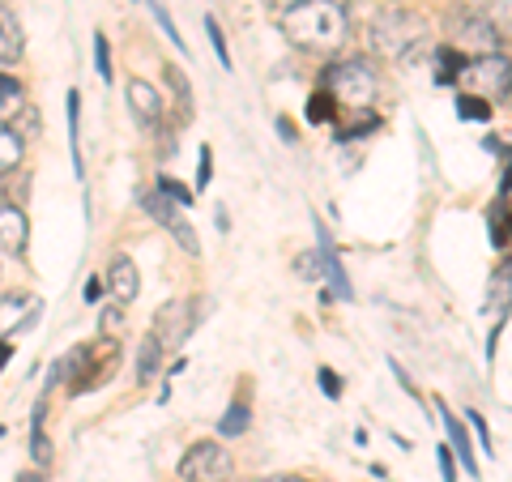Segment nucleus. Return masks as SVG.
Here are the masks:
<instances>
[{
  "mask_svg": "<svg viewBox=\"0 0 512 482\" xmlns=\"http://www.w3.org/2000/svg\"><path fill=\"white\" fill-rule=\"evenodd\" d=\"M116 329H124V308H120V303H111V308H103L99 333H103V337H116Z\"/></svg>",
  "mask_w": 512,
  "mask_h": 482,
  "instance_id": "nucleus-29",
  "label": "nucleus"
},
{
  "mask_svg": "<svg viewBox=\"0 0 512 482\" xmlns=\"http://www.w3.org/2000/svg\"><path fill=\"white\" fill-rule=\"evenodd\" d=\"M167 82H171V90H175V99H180V116H188V120H192V90L184 86L180 69H167Z\"/></svg>",
  "mask_w": 512,
  "mask_h": 482,
  "instance_id": "nucleus-25",
  "label": "nucleus"
},
{
  "mask_svg": "<svg viewBox=\"0 0 512 482\" xmlns=\"http://www.w3.org/2000/svg\"><path fill=\"white\" fill-rule=\"evenodd\" d=\"M372 47L389 60H414L427 47V22L410 9H384L372 22Z\"/></svg>",
  "mask_w": 512,
  "mask_h": 482,
  "instance_id": "nucleus-2",
  "label": "nucleus"
},
{
  "mask_svg": "<svg viewBox=\"0 0 512 482\" xmlns=\"http://www.w3.org/2000/svg\"><path fill=\"white\" fill-rule=\"evenodd\" d=\"M0 103H22V86L13 82V77H0Z\"/></svg>",
  "mask_w": 512,
  "mask_h": 482,
  "instance_id": "nucleus-34",
  "label": "nucleus"
},
{
  "mask_svg": "<svg viewBox=\"0 0 512 482\" xmlns=\"http://www.w3.org/2000/svg\"><path fill=\"white\" fill-rule=\"evenodd\" d=\"M453 35L457 43H474V47H483L478 56H487L500 47V35H495V26L487 18H478V13H466V18H453Z\"/></svg>",
  "mask_w": 512,
  "mask_h": 482,
  "instance_id": "nucleus-9",
  "label": "nucleus"
},
{
  "mask_svg": "<svg viewBox=\"0 0 512 482\" xmlns=\"http://www.w3.org/2000/svg\"><path fill=\"white\" fill-rule=\"evenodd\" d=\"M440 414H444V431H448V444H453V453L461 457V465H466V474L478 478V457H474V448H470V431H466V423H461L457 414H448L444 406H440Z\"/></svg>",
  "mask_w": 512,
  "mask_h": 482,
  "instance_id": "nucleus-12",
  "label": "nucleus"
},
{
  "mask_svg": "<svg viewBox=\"0 0 512 482\" xmlns=\"http://www.w3.org/2000/svg\"><path fill=\"white\" fill-rule=\"evenodd\" d=\"M150 13H154V22L158 26H163V35L175 43V47H184V39H180V30H175V22H171V13L163 9V5H158V0H150Z\"/></svg>",
  "mask_w": 512,
  "mask_h": 482,
  "instance_id": "nucleus-28",
  "label": "nucleus"
},
{
  "mask_svg": "<svg viewBox=\"0 0 512 482\" xmlns=\"http://www.w3.org/2000/svg\"><path fill=\"white\" fill-rule=\"evenodd\" d=\"M508 303H512V256H508L500 269H495V278H491V312L504 320L508 316Z\"/></svg>",
  "mask_w": 512,
  "mask_h": 482,
  "instance_id": "nucleus-17",
  "label": "nucleus"
},
{
  "mask_svg": "<svg viewBox=\"0 0 512 482\" xmlns=\"http://www.w3.org/2000/svg\"><path fill=\"white\" fill-rule=\"evenodd\" d=\"M18 163H22V137L9 124H0V175L18 171Z\"/></svg>",
  "mask_w": 512,
  "mask_h": 482,
  "instance_id": "nucleus-19",
  "label": "nucleus"
},
{
  "mask_svg": "<svg viewBox=\"0 0 512 482\" xmlns=\"http://www.w3.org/2000/svg\"><path fill=\"white\" fill-rule=\"evenodd\" d=\"M30 453H35L39 465L52 461V444H47V431H43V406L35 410V423H30Z\"/></svg>",
  "mask_w": 512,
  "mask_h": 482,
  "instance_id": "nucleus-21",
  "label": "nucleus"
},
{
  "mask_svg": "<svg viewBox=\"0 0 512 482\" xmlns=\"http://www.w3.org/2000/svg\"><path fill=\"white\" fill-rule=\"evenodd\" d=\"M470 423H474V431H478V444H483V453H495V448H491V431H487V423H483V414H474V410H470Z\"/></svg>",
  "mask_w": 512,
  "mask_h": 482,
  "instance_id": "nucleus-35",
  "label": "nucleus"
},
{
  "mask_svg": "<svg viewBox=\"0 0 512 482\" xmlns=\"http://www.w3.org/2000/svg\"><path fill=\"white\" fill-rule=\"evenodd\" d=\"M316 380H320V389H325L329 397H342V380H338V372H333V367H320Z\"/></svg>",
  "mask_w": 512,
  "mask_h": 482,
  "instance_id": "nucleus-33",
  "label": "nucleus"
},
{
  "mask_svg": "<svg viewBox=\"0 0 512 482\" xmlns=\"http://www.w3.org/2000/svg\"><path fill=\"white\" fill-rule=\"evenodd\" d=\"M308 120H312V124H329V120H333V99H329V94H312Z\"/></svg>",
  "mask_w": 512,
  "mask_h": 482,
  "instance_id": "nucleus-27",
  "label": "nucleus"
},
{
  "mask_svg": "<svg viewBox=\"0 0 512 482\" xmlns=\"http://www.w3.org/2000/svg\"><path fill=\"white\" fill-rule=\"evenodd\" d=\"M141 205H146V214L158 222V227H167V231L175 235V244H180L188 256H197V252H201V239H197V231H192V222H188V214H184V205H175L163 188L146 192V197H141Z\"/></svg>",
  "mask_w": 512,
  "mask_h": 482,
  "instance_id": "nucleus-5",
  "label": "nucleus"
},
{
  "mask_svg": "<svg viewBox=\"0 0 512 482\" xmlns=\"http://www.w3.org/2000/svg\"><path fill=\"white\" fill-rule=\"evenodd\" d=\"M22 47H26V35H22V22L13 18V9L0 5V60H18L22 56Z\"/></svg>",
  "mask_w": 512,
  "mask_h": 482,
  "instance_id": "nucleus-14",
  "label": "nucleus"
},
{
  "mask_svg": "<svg viewBox=\"0 0 512 482\" xmlns=\"http://www.w3.org/2000/svg\"><path fill=\"white\" fill-rule=\"evenodd\" d=\"M248 419H252V414H248V406H244V401H235V406H231L227 414H222V423H218V436H222V440H235V436H244V431H248Z\"/></svg>",
  "mask_w": 512,
  "mask_h": 482,
  "instance_id": "nucleus-20",
  "label": "nucleus"
},
{
  "mask_svg": "<svg viewBox=\"0 0 512 482\" xmlns=\"http://www.w3.org/2000/svg\"><path fill=\"white\" fill-rule=\"evenodd\" d=\"M436 461H440V478H444V482H457V465H453V444H444L440 453H436Z\"/></svg>",
  "mask_w": 512,
  "mask_h": 482,
  "instance_id": "nucleus-32",
  "label": "nucleus"
},
{
  "mask_svg": "<svg viewBox=\"0 0 512 482\" xmlns=\"http://www.w3.org/2000/svg\"><path fill=\"white\" fill-rule=\"evenodd\" d=\"M0 111H9V107H5V103H0Z\"/></svg>",
  "mask_w": 512,
  "mask_h": 482,
  "instance_id": "nucleus-41",
  "label": "nucleus"
},
{
  "mask_svg": "<svg viewBox=\"0 0 512 482\" xmlns=\"http://www.w3.org/2000/svg\"><path fill=\"white\" fill-rule=\"evenodd\" d=\"M158 188H163L175 205H184V210H192V192H188L184 184H175V180H158Z\"/></svg>",
  "mask_w": 512,
  "mask_h": 482,
  "instance_id": "nucleus-31",
  "label": "nucleus"
},
{
  "mask_svg": "<svg viewBox=\"0 0 512 482\" xmlns=\"http://www.w3.org/2000/svg\"><path fill=\"white\" fill-rule=\"evenodd\" d=\"M107 291L111 299L120 303V308H128L137 295H141V278H137V265L128 261V256H116V261L107 265Z\"/></svg>",
  "mask_w": 512,
  "mask_h": 482,
  "instance_id": "nucleus-8",
  "label": "nucleus"
},
{
  "mask_svg": "<svg viewBox=\"0 0 512 482\" xmlns=\"http://www.w3.org/2000/svg\"><path fill=\"white\" fill-rule=\"evenodd\" d=\"M94 69H99L103 82H111V47H107V35H94Z\"/></svg>",
  "mask_w": 512,
  "mask_h": 482,
  "instance_id": "nucleus-24",
  "label": "nucleus"
},
{
  "mask_svg": "<svg viewBox=\"0 0 512 482\" xmlns=\"http://www.w3.org/2000/svg\"><path fill=\"white\" fill-rule=\"evenodd\" d=\"M205 35L214 43V56L222 60V69H231V52H227V35H222V26L214 18H205Z\"/></svg>",
  "mask_w": 512,
  "mask_h": 482,
  "instance_id": "nucleus-23",
  "label": "nucleus"
},
{
  "mask_svg": "<svg viewBox=\"0 0 512 482\" xmlns=\"http://www.w3.org/2000/svg\"><path fill=\"white\" fill-rule=\"evenodd\" d=\"M18 482H47L43 474H35V470H26V474H18Z\"/></svg>",
  "mask_w": 512,
  "mask_h": 482,
  "instance_id": "nucleus-37",
  "label": "nucleus"
},
{
  "mask_svg": "<svg viewBox=\"0 0 512 482\" xmlns=\"http://www.w3.org/2000/svg\"><path fill=\"white\" fill-rule=\"evenodd\" d=\"M376 73H372V64L367 60H342V64H333V69L325 73V94L338 107L346 111H367L376 99Z\"/></svg>",
  "mask_w": 512,
  "mask_h": 482,
  "instance_id": "nucleus-3",
  "label": "nucleus"
},
{
  "mask_svg": "<svg viewBox=\"0 0 512 482\" xmlns=\"http://www.w3.org/2000/svg\"><path fill=\"white\" fill-rule=\"evenodd\" d=\"M188 329H192V316H188V303H167L163 312H158V320H154V337L163 346H175V342H184L188 337Z\"/></svg>",
  "mask_w": 512,
  "mask_h": 482,
  "instance_id": "nucleus-10",
  "label": "nucleus"
},
{
  "mask_svg": "<svg viewBox=\"0 0 512 482\" xmlns=\"http://www.w3.org/2000/svg\"><path fill=\"white\" fill-rule=\"evenodd\" d=\"M35 308H39V303L26 299V295H5V299H0V337L13 333V329H22Z\"/></svg>",
  "mask_w": 512,
  "mask_h": 482,
  "instance_id": "nucleus-15",
  "label": "nucleus"
},
{
  "mask_svg": "<svg viewBox=\"0 0 512 482\" xmlns=\"http://www.w3.org/2000/svg\"><path fill=\"white\" fill-rule=\"evenodd\" d=\"M180 478L184 482H227L231 478V453L218 440L192 444L180 461Z\"/></svg>",
  "mask_w": 512,
  "mask_h": 482,
  "instance_id": "nucleus-6",
  "label": "nucleus"
},
{
  "mask_svg": "<svg viewBox=\"0 0 512 482\" xmlns=\"http://www.w3.org/2000/svg\"><path fill=\"white\" fill-rule=\"evenodd\" d=\"M278 482H299V478H278Z\"/></svg>",
  "mask_w": 512,
  "mask_h": 482,
  "instance_id": "nucleus-40",
  "label": "nucleus"
},
{
  "mask_svg": "<svg viewBox=\"0 0 512 482\" xmlns=\"http://www.w3.org/2000/svg\"><path fill=\"white\" fill-rule=\"evenodd\" d=\"M457 116H461V120H491V107H487V99L461 94V99H457Z\"/></svg>",
  "mask_w": 512,
  "mask_h": 482,
  "instance_id": "nucleus-22",
  "label": "nucleus"
},
{
  "mask_svg": "<svg viewBox=\"0 0 512 482\" xmlns=\"http://www.w3.org/2000/svg\"><path fill=\"white\" fill-rule=\"evenodd\" d=\"M265 5H269V9H278V13H291V9L303 5V0H265Z\"/></svg>",
  "mask_w": 512,
  "mask_h": 482,
  "instance_id": "nucleus-36",
  "label": "nucleus"
},
{
  "mask_svg": "<svg viewBox=\"0 0 512 482\" xmlns=\"http://www.w3.org/2000/svg\"><path fill=\"white\" fill-rule=\"evenodd\" d=\"M5 363H9V346L0 342V372H5Z\"/></svg>",
  "mask_w": 512,
  "mask_h": 482,
  "instance_id": "nucleus-39",
  "label": "nucleus"
},
{
  "mask_svg": "<svg viewBox=\"0 0 512 482\" xmlns=\"http://www.w3.org/2000/svg\"><path fill=\"white\" fill-rule=\"evenodd\" d=\"M295 273H299V278H308V282L325 278V269H320V252H303V256H295Z\"/></svg>",
  "mask_w": 512,
  "mask_h": 482,
  "instance_id": "nucleus-26",
  "label": "nucleus"
},
{
  "mask_svg": "<svg viewBox=\"0 0 512 482\" xmlns=\"http://www.w3.org/2000/svg\"><path fill=\"white\" fill-rule=\"evenodd\" d=\"M320 269H325V278H329V286H333V295L338 299H350L355 291H350V278H346V269H342V261H338V248L329 244V235L320 231Z\"/></svg>",
  "mask_w": 512,
  "mask_h": 482,
  "instance_id": "nucleus-13",
  "label": "nucleus"
},
{
  "mask_svg": "<svg viewBox=\"0 0 512 482\" xmlns=\"http://www.w3.org/2000/svg\"><path fill=\"white\" fill-rule=\"evenodd\" d=\"M128 107H133V120L146 128V133L163 128V94H158L150 82H141V77L128 82Z\"/></svg>",
  "mask_w": 512,
  "mask_h": 482,
  "instance_id": "nucleus-7",
  "label": "nucleus"
},
{
  "mask_svg": "<svg viewBox=\"0 0 512 482\" xmlns=\"http://www.w3.org/2000/svg\"><path fill=\"white\" fill-rule=\"evenodd\" d=\"M500 192H512V167L504 171V180H500Z\"/></svg>",
  "mask_w": 512,
  "mask_h": 482,
  "instance_id": "nucleus-38",
  "label": "nucleus"
},
{
  "mask_svg": "<svg viewBox=\"0 0 512 482\" xmlns=\"http://www.w3.org/2000/svg\"><path fill=\"white\" fill-rule=\"evenodd\" d=\"M26 248V214L18 210V205L0 201V252L18 256Z\"/></svg>",
  "mask_w": 512,
  "mask_h": 482,
  "instance_id": "nucleus-11",
  "label": "nucleus"
},
{
  "mask_svg": "<svg viewBox=\"0 0 512 482\" xmlns=\"http://www.w3.org/2000/svg\"><path fill=\"white\" fill-rule=\"evenodd\" d=\"M282 30L299 52H312V56H333L338 47L346 43V9L338 0H303L299 9L282 13Z\"/></svg>",
  "mask_w": 512,
  "mask_h": 482,
  "instance_id": "nucleus-1",
  "label": "nucleus"
},
{
  "mask_svg": "<svg viewBox=\"0 0 512 482\" xmlns=\"http://www.w3.org/2000/svg\"><path fill=\"white\" fill-rule=\"evenodd\" d=\"M461 86H466L474 99H504L512 90V60L500 56V52H487V56H474L466 69H461Z\"/></svg>",
  "mask_w": 512,
  "mask_h": 482,
  "instance_id": "nucleus-4",
  "label": "nucleus"
},
{
  "mask_svg": "<svg viewBox=\"0 0 512 482\" xmlns=\"http://www.w3.org/2000/svg\"><path fill=\"white\" fill-rule=\"evenodd\" d=\"M163 342H158L154 333H146V342H141L137 350V380H154L158 376V367H163Z\"/></svg>",
  "mask_w": 512,
  "mask_h": 482,
  "instance_id": "nucleus-18",
  "label": "nucleus"
},
{
  "mask_svg": "<svg viewBox=\"0 0 512 482\" xmlns=\"http://www.w3.org/2000/svg\"><path fill=\"white\" fill-rule=\"evenodd\" d=\"M69 150H73V171L86 175L82 167V94L69 90Z\"/></svg>",
  "mask_w": 512,
  "mask_h": 482,
  "instance_id": "nucleus-16",
  "label": "nucleus"
},
{
  "mask_svg": "<svg viewBox=\"0 0 512 482\" xmlns=\"http://www.w3.org/2000/svg\"><path fill=\"white\" fill-rule=\"evenodd\" d=\"M210 180H214V154H210V146H201V158H197V188H210Z\"/></svg>",
  "mask_w": 512,
  "mask_h": 482,
  "instance_id": "nucleus-30",
  "label": "nucleus"
}]
</instances>
